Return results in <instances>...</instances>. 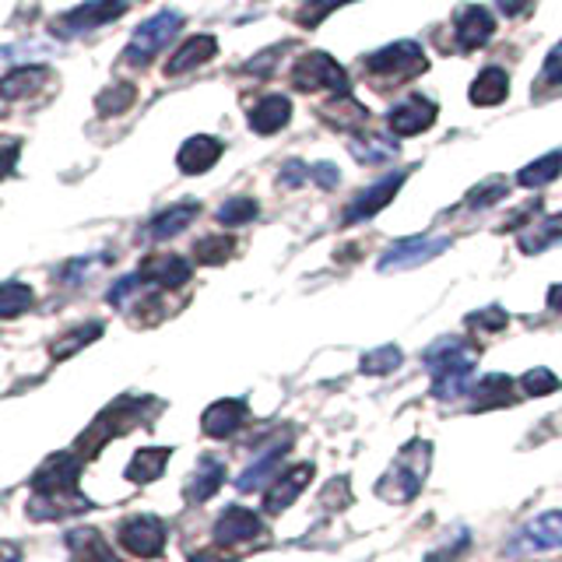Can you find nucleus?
I'll use <instances>...</instances> for the list:
<instances>
[{
	"instance_id": "nucleus-1",
	"label": "nucleus",
	"mask_w": 562,
	"mask_h": 562,
	"mask_svg": "<svg viewBox=\"0 0 562 562\" xmlns=\"http://www.w3.org/2000/svg\"><path fill=\"white\" fill-rule=\"evenodd\" d=\"M422 362L432 373V397L457 401L461 394H468V376L474 362H479V348L468 338H439L426 348Z\"/></svg>"
},
{
	"instance_id": "nucleus-2",
	"label": "nucleus",
	"mask_w": 562,
	"mask_h": 562,
	"mask_svg": "<svg viewBox=\"0 0 562 562\" xmlns=\"http://www.w3.org/2000/svg\"><path fill=\"white\" fill-rule=\"evenodd\" d=\"M432 468V443L429 439H408L404 450L391 461V468L383 471V479L376 482V496L386 503H412L422 485L429 479Z\"/></svg>"
},
{
	"instance_id": "nucleus-3",
	"label": "nucleus",
	"mask_w": 562,
	"mask_h": 562,
	"mask_svg": "<svg viewBox=\"0 0 562 562\" xmlns=\"http://www.w3.org/2000/svg\"><path fill=\"white\" fill-rule=\"evenodd\" d=\"M180 29H183V14L180 11H158V14H151L148 22H140L134 29V35H131L127 49H123L120 64H127V67L151 64L158 53H162L176 40V32H180Z\"/></svg>"
},
{
	"instance_id": "nucleus-4",
	"label": "nucleus",
	"mask_w": 562,
	"mask_h": 562,
	"mask_svg": "<svg viewBox=\"0 0 562 562\" xmlns=\"http://www.w3.org/2000/svg\"><path fill=\"white\" fill-rule=\"evenodd\" d=\"M426 67H429L426 53H422V46L412 43V40L391 43V46L376 49L373 57H366V75H369V81H380V85L412 81Z\"/></svg>"
},
{
	"instance_id": "nucleus-5",
	"label": "nucleus",
	"mask_w": 562,
	"mask_h": 562,
	"mask_svg": "<svg viewBox=\"0 0 562 562\" xmlns=\"http://www.w3.org/2000/svg\"><path fill=\"white\" fill-rule=\"evenodd\" d=\"M140 404L145 401H137V397H123V401H116V404H110L92 426H88L85 432H81V439H78V453L85 457H95L105 443H110L113 436H120V432H127L131 426H137L140 422Z\"/></svg>"
},
{
	"instance_id": "nucleus-6",
	"label": "nucleus",
	"mask_w": 562,
	"mask_h": 562,
	"mask_svg": "<svg viewBox=\"0 0 562 562\" xmlns=\"http://www.w3.org/2000/svg\"><path fill=\"white\" fill-rule=\"evenodd\" d=\"M292 88L295 92H348V75H345V67L330 57V53H321V49H313V53H303V57L295 60L292 67Z\"/></svg>"
},
{
	"instance_id": "nucleus-7",
	"label": "nucleus",
	"mask_w": 562,
	"mask_h": 562,
	"mask_svg": "<svg viewBox=\"0 0 562 562\" xmlns=\"http://www.w3.org/2000/svg\"><path fill=\"white\" fill-rule=\"evenodd\" d=\"M85 457L78 450H64L53 453L40 464V471L32 474L29 485L35 496H57V492H78V479H81Z\"/></svg>"
},
{
	"instance_id": "nucleus-8",
	"label": "nucleus",
	"mask_w": 562,
	"mask_h": 562,
	"mask_svg": "<svg viewBox=\"0 0 562 562\" xmlns=\"http://www.w3.org/2000/svg\"><path fill=\"white\" fill-rule=\"evenodd\" d=\"M123 14H127V0H85V4L70 8L67 14L53 18V32H60L64 40H70V35H85L92 29L110 25Z\"/></svg>"
},
{
	"instance_id": "nucleus-9",
	"label": "nucleus",
	"mask_w": 562,
	"mask_h": 562,
	"mask_svg": "<svg viewBox=\"0 0 562 562\" xmlns=\"http://www.w3.org/2000/svg\"><path fill=\"white\" fill-rule=\"evenodd\" d=\"M166 524L158 520V517H148V514H140V517H127L120 524V544H123V552H131L137 559H158L166 552Z\"/></svg>"
},
{
	"instance_id": "nucleus-10",
	"label": "nucleus",
	"mask_w": 562,
	"mask_h": 562,
	"mask_svg": "<svg viewBox=\"0 0 562 562\" xmlns=\"http://www.w3.org/2000/svg\"><path fill=\"white\" fill-rule=\"evenodd\" d=\"M450 250V236H412V239H397L391 250L380 257V271H408L426 263L439 254Z\"/></svg>"
},
{
	"instance_id": "nucleus-11",
	"label": "nucleus",
	"mask_w": 562,
	"mask_h": 562,
	"mask_svg": "<svg viewBox=\"0 0 562 562\" xmlns=\"http://www.w3.org/2000/svg\"><path fill=\"white\" fill-rule=\"evenodd\" d=\"M404 180H408V172H386L380 176L376 183H369L362 193H356L351 198V204L345 207V225H356V222H366V218H373L376 211H383L386 204H391L397 198V190L404 187Z\"/></svg>"
},
{
	"instance_id": "nucleus-12",
	"label": "nucleus",
	"mask_w": 562,
	"mask_h": 562,
	"mask_svg": "<svg viewBox=\"0 0 562 562\" xmlns=\"http://www.w3.org/2000/svg\"><path fill=\"white\" fill-rule=\"evenodd\" d=\"M544 549H562V509H549V514L527 520L524 531L506 544V555L544 552Z\"/></svg>"
},
{
	"instance_id": "nucleus-13",
	"label": "nucleus",
	"mask_w": 562,
	"mask_h": 562,
	"mask_svg": "<svg viewBox=\"0 0 562 562\" xmlns=\"http://www.w3.org/2000/svg\"><path fill=\"white\" fill-rule=\"evenodd\" d=\"M439 116V105L429 99V95H404L401 102L391 105V113H386V123H391V131L401 134V137H415L422 131H429Z\"/></svg>"
},
{
	"instance_id": "nucleus-14",
	"label": "nucleus",
	"mask_w": 562,
	"mask_h": 562,
	"mask_svg": "<svg viewBox=\"0 0 562 562\" xmlns=\"http://www.w3.org/2000/svg\"><path fill=\"white\" fill-rule=\"evenodd\" d=\"M53 81V70L46 64H29V67H14L0 78V116H4L14 102L29 99L32 92H40L43 85Z\"/></svg>"
},
{
	"instance_id": "nucleus-15",
	"label": "nucleus",
	"mask_w": 562,
	"mask_h": 562,
	"mask_svg": "<svg viewBox=\"0 0 562 562\" xmlns=\"http://www.w3.org/2000/svg\"><path fill=\"white\" fill-rule=\"evenodd\" d=\"M453 32H457L461 49H479L492 40V35H496V18H492L488 8L464 4V8L453 11Z\"/></svg>"
},
{
	"instance_id": "nucleus-16",
	"label": "nucleus",
	"mask_w": 562,
	"mask_h": 562,
	"mask_svg": "<svg viewBox=\"0 0 562 562\" xmlns=\"http://www.w3.org/2000/svg\"><path fill=\"white\" fill-rule=\"evenodd\" d=\"M137 274H140V281H145V285H155V289H180V285H187V281H190L193 268H190V260L176 257V254H155V257L140 260Z\"/></svg>"
},
{
	"instance_id": "nucleus-17",
	"label": "nucleus",
	"mask_w": 562,
	"mask_h": 562,
	"mask_svg": "<svg viewBox=\"0 0 562 562\" xmlns=\"http://www.w3.org/2000/svg\"><path fill=\"white\" fill-rule=\"evenodd\" d=\"M260 514H254V509L246 506H225L218 520H215V544H222V549H233V544H243L260 535Z\"/></svg>"
},
{
	"instance_id": "nucleus-18",
	"label": "nucleus",
	"mask_w": 562,
	"mask_h": 562,
	"mask_svg": "<svg viewBox=\"0 0 562 562\" xmlns=\"http://www.w3.org/2000/svg\"><path fill=\"white\" fill-rule=\"evenodd\" d=\"M250 418V408H246V401L239 397H225V401H215L211 408L201 415V429L204 436L211 439H225L243 429V422Z\"/></svg>"
},
{
	"instance_id": "nucleus-19",
	"label": "nucleus",
	"mask_w": 562,
	"mask_h": 562,
	"mask_svg": "<svg viewBox=\"0 0 562 562\" xmlns=\"http://www.w3.org/2000/svg\"><path fill=\"white\" fill-rule=\"evenodd\" d=\"M222 151H225V145L218 137L193 134V137L183 140V148L176 151V166H180V172H187V176H201V172H207L211 166L218 162Z\"/></svg>"
},
{
	"instance_id": "nucleus-20",
	"label": "nucleus",
	"mask_w": 562,
	"mask_h": 562,
	"mask_svg": "<svg viewBox=\"0 0 562 562\" xmlns=\"http://www.w3.org/2000/svg\"><path fill=\"white\" fill-rule=\"evenodd\" d=\"M215 53H218L215 35H207V32L190 35V40H183L180 46H176V53L166 64V75L176 78V75H187V70H198L201 64H207L211 57H215Z\"/></svg>"
},
{
	"instance_id": "nucleus-21",
	"label": "nucleus",
	"mask_w": 562,
	"mask_h": 562,
	"mask_svg": "<svg viewBox=\"0 0 562 562\" xmlns=\"http://www.w3.org/2000/svg\"><path fill=\"white\" fill-rule=\"evenodd\" d=\"M310 482H313V464H295L289 471H281V479L268 488V496H263V509H268V514L289 509Z\"/></svg>"
},
{
	"instance_id": "nucleus-22",
	"label": "nucleus",
	"mask_w": 562,
	"mask_h": 562,
	"mask_svg": "<svg viewBox=\"0 0 562 562\" xmlns=\"http://www.w3.org/2000/svg\"><path fill=\"white\" fill-rule=\"evenodd\" d=\"M517 401V386L503 373H488L471 386V412H496Z\"/></svg>"
},
{
	"instance_id": "nucleus-23",
	"label": "nucleus",
	"mask_w": 562,
	"mask_h": 562,
	"mask_svg": "<svg viewBox=\"0 0 562 562\" xmlns=\"http://www.w3.org/2000/svg\"><path fill=\"white\" fill-rule=\"evenodd\" d=\"M67 552H70V562H120L113 544L105 541L95 527H75V531L67 535Z\"/></svg>"
},
{
	"instance_id": "nucleus-24",
	"label": "nucleus",
	"mask_w": 562,
	"mask_h": 562,
	"mask_svg": "<svg viewBox=\"0 0 562 562\" xmlns=\"http://www.w3.org/2000/svg\"><path fill=\"white\" fill-rule=\"evenodd\" d=\"M92 509L81 492H57V496H32L29 499V517L32 520H64Z\"/></svg>"
},
{
	"instance_id": "nucleus-25",
	"label": "nucleus",
	"mask_w": 562,
	"mask_h": 562,
	"mask_svg": "<svg viewBox=\"0 0 562 562\" xmlns=\"http://www.w3.org/2000/svg\"><path fill=\"white\" fill-rule=\"evenodd\" d=\"M201 215V204L198 201H183V204H172L166 211H158V215L148 222L145 228V236L155 239V243H162V239H172V236H180L183 228H190V222Z\"/></svg>"
},
{
	"instance_id": "nucleus-26",
	"label": "nucleus",
	"mask_w": 562,
	"mask_h": 562,
	"mask_svg": "<svg viewBox=\"0 0 562 562\" xmlns=\"http://www.w3.org/2000/svg\"><path fill=\"white\" fill-rule=\"evenodd\" d=\"M292 120V102L289 95H263L254 110H250V131L254 134H278L285 131Z\"/></svg>"
},
{
	"instance_id": "nucleus-27",
	"label": "nucleus",
	"mask_w": 562,
	"mask_h": 562,
	"mask_svg": "<svg viewBox=\"0 0 562 562\" xmlns=\"http://www.w3.org/2000/svg\"><path fill=\"white\" fill-rule=\"evenodd\" d=\"M222 482H225V464L218 457H201L198 471H193L183 485V496L187 503H207L211 496H218Z\"/></svg>"
},
{
	"instance_id": "nucleus-28",
	"label": "nucleus",
	"mask_w": 562,
	"mask_h": 562,
	"mask_svg": "<svg viewBox=\"0 0 562 562\" xmlns=\"http://www.w3.org/2000/svg\"><path fill=\"white\" fill-rule=\"evenodd\" d=\"M321 116H324V123L341 127V131H356V127H366L369 123V110L351 92H338L330 102H324Z\"/></svg>"
},
{
	"instance_id": "nucleus-29",
	"label": "nucleus",
	"mask_w": 562,
	"mask_h": 562,
	"mask_svg": "<svg viewBox=\"0 0 562 562\" xmlns=\"http://www.w3.org/2000/svg\"><path fill=\"white\" fill-rule=\"evenodd\" d=\"M555 243H562V211H555V215H544L541 222L520 228V236H517L520 254H527V257L549 250V246H555Z\"/></svg>"
},
{
	"instance_id": "nucleus-30",
	"label": "nucleus",
	"mask_w": 562,
	"mask_h": 562,
	"mask_svg": "<svg viewBox=\"0 0 562 562\" xmlns=\"http://www.w3.org/2000/svg\"><path fill=\"white\" fill-rule=\"evenodd\" d=\"M169 457H172V447H140L127 464V479L134 485H148L155 479H162V471L169 468Z\"/></svg>"
},
{
	"instance_id": "nucleus-31",
	"label": "nucleus",
	"mask_w": 562,
	"mask_h": 562,
	"mask_svg": "<svg viewBox=\"0 0 562 562\" xmlns=\"http://www.w3.org/2000/svg\"><path fill=\"white\" fill-rule=\"evenodd\" d=\"M292 450V439H281V443L278 447H271L268 453H260L257 457V461L250 464V468H246L243 474H239V479H236V488L239 492H250V488H260L263 482H268L271 479V474L278 471V464L281 461H285V453Z\"/></svg>"
},
{
	"instance_id": "nucleus-32",
	"label": "nucleus",
	"mask_w": 562,
	"mask_h": 562,
	"mask_svg": "<svg viewBox=\"0 0 562 562\" xmlns=\"http://www.w3.org/2000/svg\"><path fill=\"white\" fill-rule=\"evenodd\" d=\"M348 151L351 158H359L362 166H383L397 158V140L394 137H383V134H362V137H351L348 140Z\"/></svg>"
},
{
	"instance_id": "nucleus-33",
	"label": "nucleus",
	"mask_w": 562,
	"mask_h": 562,
	"mask_svg": "<svg viewBox=\"0 0 562 562\" xmlns=\"http://www.w3.org/2000/svg\"><path fill=\"white\" fill-rule=\"evenodd\" d=\"M509 95V75L506 67H485L479 78L471 81V102L474 105H499Z\"/></svg>"
},
{
	"instance_id": "nucleus-34",
	"label": "nucleus",
	"mask_w": 562,
	"mask_h": 562,
	"mask_svg": "<svg viewBox=\"0 0 562 562\" xmlns=\"http://www.w3.org/2000/svg\"><path fill=\"white\" fill-rule=\"evenodd\" d=\"M99 338H102V324H81V327H75V330L60 334V338L53 341L49 356L57 359V362H64V359H70V356H78V351H81L85 345L99 341Z\"/></svg>"
},
{
	"instance_id": "nucleus-35",
	"label": "nucleus",
	"mask_w": 562,
	"mask_h": 562,
	"mask_svg": "<svg viewBox=\"0 0 562 562\" xmlns=\"http://www.w3.org/2000/svg\"><path fill=\"white\" fill-rule=\"evenodd\" d=\"M559 172H562V151H552V155L535 158L531 166H524V169L517 172V183L527 187V190H535V187L552 183Z\"/></svg>"
},
{
	"instance_id": "nucleus-36",
	"label": "nucleus",
	"mask_w": 562,
	"mask_h": 562,
	"mask_svg": "<svg viewBox=\"0 0 562 562\" xmlns=\"http://www.w3.org/2000/svg\"><path fill=\"white\" fill-rule=\"evenodd\" d=\"M32 303H35V292L25 281H4V285H0V321H14V316L32 310Z\"/></svg>"
},
{
	"instance_id": "nucleus-37",
	"label": "nucleus",
	"mask_w": 562,
	"mask_h": 562,
	"mask_svg": "<svg viewBox=\"0 0 562 562\" xmlns=\"http://www.w3.org/2000/svg\"><path fill=\"white\" fill-rule=\"evenodd\" d=\"M401 362H404V356H401V348H397V345H380V348H373V351H366L362 362H359V369H362L366 376H391Z\"/></svg>"
},
{
	"instance_id": "nucleus-38",
	"label": "nucleus",
	"mask_w": 562,
	"mask_h": 562,
	"mask_svg": "<svg viewBox=\"0 0 562 562\" xmlns=\"http://www.w3.org/2000/svg\"><path fill=\"white\" fill-rule=\"evenodd\" d=\"M509 193V180H503V176H488L485 183H479L471 193H468V207L471 211H482V207H492V204H499L503 198Z\"/></svg>"
},
{
	"instance_id": "nucleus-39",
	"label": "nucleus",
	"mask_w": 562,
	"mask_h": 562,
	"mask_svg": "<svg viewBox=\"0 0 562 562\" xmlns=\"http://www.w3.org/2000/svg\"><path fill=\"white\" fill-rule=\"evenodd\" d=\"M233 250H236V239L233 236H204L198 246H193V257H198L201 263H225L228 257H233Z\"/></svg>"
},
{
	"instance_id": "nucleus-40",
	"label": "nucleus",
	"mask_w": 562,
	"mask_h": 562,
	"mask_svg": "<svg viewBox=\"0 0 562 562\" xmlns=\"http://www.w3.org/2000/svg\"><path fill=\"white\" fill-rule=\"evenodd\" d=\"M260 215V204L254 198H233V201H225L218 207V222L222 225H246V222H254Z\"/></svg>"
},
{
	"instance_id": "nucleus-41",
	"label": "nucleus",
	"mask_w": 562,
	"mask_h": 562,
	"mask_svg": "<svg viewBox=\"0 0 562 562\" xmlns=\"http://www.w3.org/2000/svg\"><path fill=\"white\" fill-rule=\"evenodd\" d=\"M351 4V0H306L303 8L295 11V22L303 25V29H316L324 22V18H330L338 8Z\"/></svg>"
},
{
	"instance_id": "nucleus-42",
	"label": "nucleus",
	"mask_w": 562,
	"mask_h": 562,
	"mask_svg": "<svg viewBox=\"0 0 562 562\" xmlns=\"http://www.w3.org/2000/svg\"><path fill=\"white\" fill-rule=\"evenodd\" d=\"M559 376L552 373V369H527V373L520 376V391L527 397H544V394H555L559 391Z\"/></svg>"
},
{
	"instance_id": "nucleus-43",
	"label": "nucleus",
	"mask_w": 562,
	"mask_h": 562,
	"mask_svg": "<svg viewBox=\"0 0 562 562\" xmlns=\"http://www.w3.org/2000/svg\"><path fill=\"white\" fill-rule=\"evenodd\" d=\"M137 99V92H134V85H127V81H123V85H113V88H105V92L95 99V105H99V113H123V110H127V105Z\"/></svg>"
},
{
	"instance_id": "nucleus-44",
	"label": "nucleus",
	"mask_w": 562,
	"mask_h": 562,
	"mask_svg": "<svg viewBox=\"0 0 562 562\" xmlns=\"http://www.w3.org/2000/svg\"><path fill=\"white\" fill-rule=\"evenodd\" d=\"M506 324H509V316H506L503 306H488V310H479V313H471V316H468V327H474V330H488V334L503 330Z\"/></svg>"
},
{
	"instance_id": "nucleus-45",
	"label": "nucleus",
	"mask_w": 562,
	"mask_h": 562,
	"mask_svg": "<svg viewBox=\"0 0 562 562\" xmlns=\"http://www.w3.org/2000/svg\"><path fill=\"white\" fill-rule=\"evenodd\" d=\"M559 85H562V43H555L549 57H544L541 78H538V88H559Z\"/></svg>"
},
{
	"instance_id": "nucleus-46",
	"label": "nucleus",
	"mask_w": 562,
	"mask_h": 562,
	"mask_svg": "<svg viewBox=\"0 0 562 562\" xmlns=\"http://www.w3.org/2000/svg\"><path fill=\"white\" fill-rule=\"evenodd\" d=\"M18 158H22V137H0V180L14 172Z\"/></svg>"
},
{
	"instance_id": "nucleus-47",
	"label": "nucleus",
	"mask_w": 562,
	"mask_h": 562,
	"mask_svg": "<svg viewBox=\"0 0 562 562\" xmlns=\"http://www.w3.org/2000/svg\"><path fill=\"white\" fill-rule=\"evenodd\" d=\"M468 541H471V535H468V531H461L457 538H450L447 544H439L436 552H429V555H426V562H453V559H461V552L468 549Z\"/></svg>"
},
{
	"instance_id": "nucleus-48",
	"label": "nucleus",
	"mask_w": 562,
	"mask_h": 562,
	"mask_svg": "<svg viewBox=\"0 0 562 562\" xmlns=\"http://www.w3.org/2000/svg\"><path fill=\"white\" fill-rule=\"evenodd\" d=\"M140 285H145V281H140V274L134 271V274H127V278H120L105 299H110V306H123V303H127V299H131Z\"/></svg>"
},
{
	"instance_id": "nucleus-49",
	"label": "nucleus",
	"mask_w": 562,
	"mask_h": 562,
	"mask_svg": "<svg viewBox=\"0 0 562 562\" xmlns=\"http://www.w3.org/2000/svg\"><path fill=\"white\" fill-rule=\"evenodd\" d=\"M310 180L324 190H334L341 183V176H338V166L334 162H316V166H310Z\"/></svg>"
},
{
	"instance_id": "nucleus-50",
	"label": "nucleus",
	"mask_w": 562,
	"mask_h": 562,
	"mask_svg": "<svg viewBox=\"0 0 562 562\" xmlns=\"http://www.w3.org/2000/svg\"><path fill=\"white\" fill-rule=\"evenodd\" d=\"M281 53H285V43L281 46H271L268 53H257V57L246 64V70H250V75H271L274 70V60L281 57Z\"/></svg>"
},
{
	"instance_id": "nucleus-51",
	"label": "nucleus",
	"mask_w": 562,
	"mask_h": 562,
	"mask_svg": "<svg viewBox=\"0 0 562 562\" xmlns=\"http://www.w3.org/2000/svg\"><path fill=\"white\" fill-rule=\"evenodd\" d=\"M310 180V166L292 158V162L281 166V187H303Z\"/></svg>"
},
{
	"instance_id": "nucleus-52",
	"label": "nucleus",
	"mask_w": 562,
	"mask_h": 562,
	"mask_svg": "<svg viewBox=\"0 0 562 562\" xmlns=\"http://www.w3.org/2000/svg\"><path fill=\"white\" fill-rule=\"evenodd\" d=\"M531 4H535V0H496V8H499L506 18H520V14H527V11H531Z\"/></svg>"
},
{
	"instance_id": "nucleus-53",
	"label": "nucleus",
	"mask_w": 562,
	"mask_h": 562,
	"mask_svg": "<svg viewBox=\"0 0 562 562\" xmlns=\"http://www.w3.org/2000/svg\"><path fill=\"white\" fill-rule=\"evenodd\" d=\"M0 562H22V549L14 541H0Z\"/></svg>"
},
{
	"instance_id": "nucleus-54",
	"label": "nucleus",
	"mask_w": 562,
	"mask_h": 562,
	"mask_svg": "<svg viewBox=\"0 0 562 562\" xmlns=\"http://www.w3.org/2000/svg\"><path fill=\"white\" fill-rule=\"evenodd\" d=\"M549 306H552L555 313H562V285H552V289H549Z\"/></svg>"
},
{
	"instance_id": "nucleus-55",
	"label": "nucleus",
	"mask_w": 562,
	"mask_h": 562,
	"mask_svg": "<svg viewBox=\"0 0 562 562\" xmlns=\"http://www.w3.org/2000/svg\"><path fill=\"white\" fill-rule=\"evenodd\" d=\"M190 562H225V559H218L215 552H198V555H190Z\"/></svg>"
}]
</instances>
